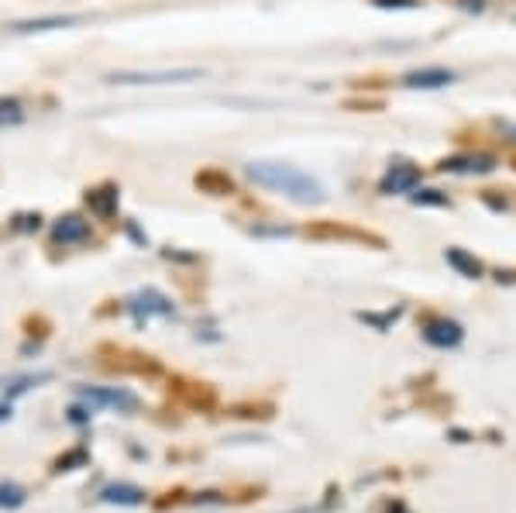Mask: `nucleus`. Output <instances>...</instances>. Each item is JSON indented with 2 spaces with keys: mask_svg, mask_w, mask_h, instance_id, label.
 Instances as JSON below:
<instances>
[{
  "mask_svg": "<svg viewBox=\"0 0 516 513\" xmlns=\"http://www.w3.org/2000/svg\"><path fill=\"white\" fill-rule=\"evenodd\" d=\"M249 179L272 194H283L293 203H303V207L324 203V186L289 162H249Z\"/></svg>",
  "mask_w": 516,
  "mask_h": 513,
  "instance_id": "1",
  "label": "nucleus"
},
{
  "mask_svg": "<svg viewBox=\"0 0 516 513\" xmlns=\"http://www.w3.org/2000/svg\"><path fill=\"white\" fill-rule=\"evenodd\" d=\"M403 310L400 307H396V310H385V314H358L365 320V324H372V328H379V331H385V328H389V324H393V320H396V317H400Z\"/></svg>",
  "mask_w": 516,
  "mask_h": 513,
  "instance_id": "16",
  "label": "nucleus"
},
{
  "mask_svg": "<svg viewBox=\"0 0 516 513\" xmlns=\"http://www.w3.org/2000/svg\"><path fill=\"white\" fill-rule=\"evenodd\" d=\"M444 258H448V266H455L461 276H468V279H478L482 276V262L478 258H472L468 252H461V248H448L444 252Z\"/></svg>",
  "mask_w": 516,
  "mask_h": 513,
  "instance_id": "11",
  "label": "nucleus"
},
{
  "mask_svg": "<svg viewBox=\"0 0 516 513\" xmlns=\"http://www.w3.org/2000/svg\"><path fill=\"white\" fill-rule=\"evenodd\" d=\"M440 169H451V173H489L493 169V158L489 156H465V158H448Z\"/></svg>",
  "mask_w": 516,
  "mask_h": 513,
  "instance_id": "12",
  "label": "nucleus"
},
{
  "mask_svg": "<svg viewBox=\"0 0 516 513\" xmlns=\"http://www.w3.org/2000/svg\"><path fill=\"white\" fill-rule=\"evenodd\" d=\"M461 338H465V328H461L458 320L438 317V320L423 324V341L434 345V348H455V345H461Z\"/></svg>",
  "mask_w": 516,
  "mask_h": 513,
  "instance_id": "5",
  "label": "nucleus"
},
{
  "mask_svg": "<svg viewBox=\"0 0 516 513\" xmlns=\"http://www.w3.org/2000/svg\"><path fill=\"white\" fill-rule=\"evenodd\" d=\"M451 79H455V73H448V69H421V73L406 76V86L410 90H438V86H448Z\"/></svg>",
  "mask_w": 516,
  "mask_h": 513,
  "instance_id": "8",
  "label": "nucleus"
},
{
  "mask_svg": "<svg viewBox=\"0 0 516 513\" xmlns=\"http://www.w3.org/2000/svg\"><path fill=\"white\" fill-rule=\"evenodd\" d=\"M128 310L138 320H152V317H172V303L169 296H162L158 290H141L128 300Z\"/></svg>",
  "mask_w": 516,
  "mask_h": 513,
  "instance_id": "4",
  "label": "nucleus"
},
{
  "mask_svg": "<svg viewBox=\"0 0 516 513\" xmlns=\"http://www.w3.org/2000/svg\"><path fill=\"white\" fill-rule=\"evenodd\" d=\"M4 417H11V407H0V420H4Z\"/></svg>",
  "mask_w": 516,
  "mask_h": 513,
  "instance_id": "20",
  "label": "nucleus"
},
{
  "mask_svg": "<svg viewBox=\"0 0 516 513\" xmlns=\"http://www.w3.org/2000/svg\"><path fill=\"white\" fill-rule=\"evenodd\" d=\"M376 7H417L421 0H372Z\"/></svg>",
  "mask_w": 516,
  "mask_h": 513,
  "instance_id": "19",
  "label": "nucleus"
},
{
  "mask_svg": "<svg viewBox=\"0 0 516 513\" xmlns=\"http://www.w3.org/2000/svg\"><path fill=\"white\" fill-rule=\"evenodd\" d=\"M24 500H28V493L21 486L0 482V510H18V507H24Z\"/></svg>",
  "mask_w": 516,
  "mask_h": 513,
  "instance_id": "13",
  "label": "nucleus"
},
{
  "mask_svg": "<svg viewBox=\"0 0 516 513\" xmlns=\"http://www.w3.org/2000/svg\"><path fill=\"white\" fill-rule=\"evenodd\" d=\"M21 118H24V107H21V100L0 97V128H7V124H18Z\"/></svg>",
  "mask_w": 516,
  "mask_h": 513,
  "instance_id": "14",
  "label": "nucleus"
},
{
  "mask_svg": "<svg viewBox=\"0 0 516 513\" xmlns=\"http://www.w3.org/2000/svg\"><path fill=\"white\" fill-rule=\"evenodd\" d=\"M413 203H427V207H448V197L438 194V190H421L413 194Z\"/></svg>",
  "mask_w": 516,
  "mask_h": 513,
  "instance_id": "17",
  "label": "nucleus"
},
{
  "mask_svg": "<svg viewBox=\"0 0 516 513\" xmlns=\"http://www.w3.org/2000/svg\"><path fill=\"white\" fill-rule=\"evenodd\" d=\"M100 500H104V503H117V507H138V503L145 500V490L121 482V486H107V490L100 493Z\"/></svg>",
  "mask_w": 516,
  "mask_h": 513,
  "instance_id": "9",
  "label": "nucleus"
},
{
  "mask_svg": "<svg viewBox=\"0 0 516 513\" xmlns=\"http://www.w3.org/2000/svg\"><path fill=\"white\" fill-rule=\"evenodd\" d=\"M83 462H86V452L79 448V452L66 454V458H59V462H56V469H59V472H73V469H77V465H83Z\"/></svg>",
  "mask_w": 516,
  "mask_h": 513,
  "instance_id": "18",
  "label": "nucleus"
},
{
  "mask_svg": "<svg viewBox=\"0 0 516 513\" xmlns=\"http://www.w3.org/2000/svg\"><path fill=\"white\" fill-rule=\"evenodd\" d=\"M79 403H86L90 410H96V407H114V410H124V414L138 410V396L128 393V390H94V386H83L79 390Z\"/></svg>",
  "mask_w": 516,
  "mask_h": 513,
  "instance_id": "3",
  "label": "nucleus"
},
{
  "mask_svg": "<svg viewBox=\"0 0 516 513\" xmlns=\"http://www.w3.org/2000/svg\"><path fill=\"white\" fill-rule=\"evenodd\" d=\"M417 183H421V169L400 162V166H393L383 176V194H413Z\"/></svg>",
  "mask_w": 516,
  "mask_h": 513,
  "instance_id": "6",
  "label": "nucleus"
},
{
  "mask_svg": "<svg viewBox=\"0 0 516 513\" xmlns=\"http://www.w3.org/2000/svg\"><path fill=\"white\" fill-rule=\"evenodd\" d=\"M86 207L94 211L96 218H114L117 190H114V186H104V190H94V194H86Z\"/></svg>",
  "mask_w": 516,
  "mask_h": 513,
  "instance_id": "10",
  "label": "nucleus"
},
{
  "mask_svg": "<svg viewBox=\"0 0 516 513\" xmlns=\"http://www.w3.org/2000/svg\"><path fill=\"white\" fill-rule=\"evenodd\" d=\"M90 238V224L83 218H77V214H69V218H62L52 228V241L56 245H77V241H86Z\"/></svg>",
  "mask_w": 516,
  "mask_h": 513,
  "instance_id": "7",
  "label": "nucleus"
},
{
  "mask_svg": "<svg viewBox=\"0 0 516 513\" xmlns=\"http://www.w3.org/2000/svg\"><path fill=\"white\" fill-rule=\"evenodd\" d=\"M204 73L200 69H117L107 76V83H121V86H176V83H193Z\"/></svg>",
  "mask_w": 516,
  "mask_h": 513,
  "instance_id": "2",
  "label": "nucleus"
},
{
  "mask_svg": "<svg viewBox=\"0 0 516 513\" xmlns=\"http://www.w3.org/2000/svg\"><path fill=\"white\" fill-rule=\"evenodd\" d=\"M77 18H49V21H28V24H14V32H49V28H62L73 24Z\"/></svg>",
  "mask_w": 516,
  "mask_h": 513,
  "instance_id": "15",
  "label": "nucleus"
}]
</instances>
